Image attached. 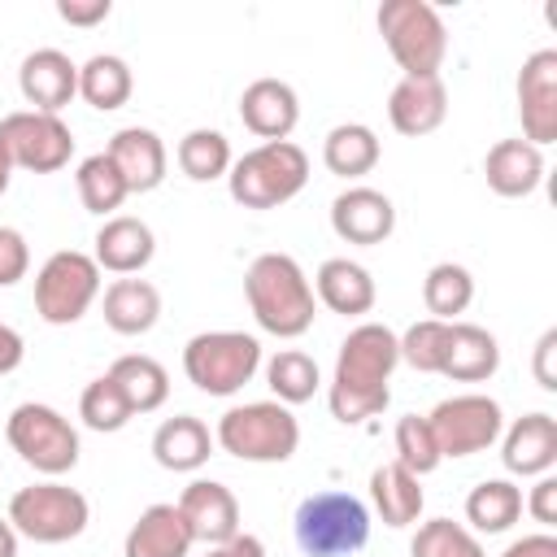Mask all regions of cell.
Segmentation results:
<instances>
[{"label":"cell","mask_w":557,"mask_h":557,"mask_svg":"<svg viewBox=\"0 0 557 557\" xmlns=\"http://www.w3.org/2000/svg\"><path fill=\"white\" fill-rule=\"evenodd\" d=\"M400 366V348H396V331L383 322H357L335 357V374L326 387V405L331 418L344 426H357L374 413L387 409L392 400V370Z\"/></svg>","instance_id":"6da1fadb"},{"label":"cell","mask_w":557,"mask_h":557,"mask_svg":"<svg viewBox=\"0 0 557 557\" xmlns=\"http://www.w3.org/2000/svg\"><path fill=\"white\" fill-rule=\"evenodd\" d=\"M244 296H248V309H252L257 326L278 335V339L305 335L313 326V318H318L313 283L300 270V261L287 257V252L252 257V265L244 274Z\"/></svg>","instance_id":"7a4b0ae2"},{"label":"cell","mask_w":557,"mask_h":557,"mask_svg":"<svg viewBox=\"0 0 557 557\" xmlns=\"http://www.w3.org/2000/svg\"><path fill=\"white\" fill-rule=\"evenodd\" d=\"M292 535L305 557H352L370 544V505L352 492H313L292 513Z\"/></svg>","instance_id":"3957f363"},{"label":"cell","mask_w":557,"mask_h":557,"mask_svg":"<svg viewBox=\"0 0 557 557\" xmlns=\"http://www.w3.org/2000/svg\"><path fill=\"white\" fill-rule=\"evenodd\" d=\"M213 444L239 461L278 466L300 448V422L278 400H248V405H231L218 418Z\"/></svg>","instance_id":"277c9868"},{"label":"cell","mask_w":557,"mask_h":557,"mask_svg":"<svg viewBox=\"0 0 557 557\" xmlns=\"http://www.w3.org/2000/svg\"><path fill=\"white\" fill-rule=\"evenodd\" d=\"M305 183H309V157L292 139L248 148L244 157L231 161V174H226L231 200L244 209H278L292 196H300Z\"/></svg>","instance_id":"5b68a950"},{"label":"cell","mask_w":557,"mask_h":557,"mask_svg":"<svg viewBox=\"0 0 557 557\" xmlns=\"http://www.w3.org/2000/svg\"><path fill=\"white\" fill-rule=\"evenodd\" d=\"M261 370V344L244 331H200L183 344V374L205 396H235Z\"/></svg>","instance_id":"8992f818"},{"label":"cell","mask_w":557,"mask_h":557,"mask_svg":"<svg viewBox=\"0 0 557 557\" xmlns=\"http://www.w3.org/2000/svg\"><path fill=\"white\" fill-rule=\"evenodd\" d=\"M374 22H379V35H383L392 61L409 78L440 74L444 52H448V30H444V17H440L435 4H426V0H383Z\"/></svg>","instance_id":"52a82bcc"},{"label":"cell","mask_w":557,"mask_h":557,"mask_svg":"<svg viewBox=\"0 0 557 557\" xmlns=\"http://www.w3.org/2000/svg\"><path fill=\"white\" fill-rule=\"evenodd\" d=\"M4 440H9V448H13L30 470H39V474H48V479L70 474V470L78 466V453H83L74 422H70L61 409L39 405V400H26V405H17V409L9 413Z\"/></svg>","instance_id":"ba28073f"},{"label":"cell","mask_w":557,"mask_h":557,"mask_svg":"<svg viewBox=\"0 0 557 557\" xmlns=\"http://www.w3.org/2000/svg\"><path fill=\"white\" fill-rule=\"evenodd\" d=\"M4 518L13 522L17 535H26L35 544H65V540H78L87 531L91 505H87V496L78 487L44 479V483L17 487Z\"/></svg>","instance_id":"9c48e42d"},{"label":"cell","mask_w":557,"mask_h":557,"mask_svg":"<svg viewBox=\"0 0 557 557\" xmlns=\"http://www.w3.org/2000/svg\"><path fill=\"white\" fill-rule=\"evenodd\" d=\"M100 296V265L78 248L52 252L35 274V313L48 326H74Z\"/></svg>","instance_id":"30bf717a"},{"label":"cell","mask_w":557,"mask_h":557,"mask_svg":"<svg viewBox=\"0 0 557 557\" xmlns=\"http://www.w3.org/2000/svg\"><path fill=\"white\" fill-rule=\"evenodd\" d=\"M431 431H435V444H440V457H474L483 448H492L505 431V413L492 396L483 392H461V396H448L440 400L431 413H426Z\"/></svg>","instance_id":"8fae6325"},{"label":"cell","mask_w":557,"mask_h":557,"mask_svg":"<svg viewBox=\"0 0 557 557\" xmlns=\"http://www.w3.org/2000/svg\"><path fill=\"white\" fill-rule=\"evenodd\" d=\"M0 144L13 161V170H30V174H57L74 157V135L61 122V113H35V109L4 113Z\"/></svg>","instance_id":"7c38bea8"},{"label":"cell","mask_w":557,"mask_h":557,"mask_svg":"<svg viewBox=\"0 0 557 557\" xmlns=\"http://www.w3.org/2000/svg\"><path fill=\"white\" fill-rule=\"evenodd\" d=\"M518 117L522 139L544 148L557 139V48H540L518 70Z\"/></svg>","instance_id":"4fadbf2b"},{"label":"cell","mask_w":557,"mask_h":557,"mask_svg":"<svg viewBox=\"0 0 557 557\" xmlns=\"http://www.w3.org/2000/svg\"><path fill=\"white\" fill-rule=\"evenodd\" d=\"M331 231L344 239V244H357V248H374L383 244L392 231H396V205L379 191V187H344L335 200H331Z\"/></svg>","instance_id":"5bb4252c"},{"label":"cell","mask_w":557,"mask_h":557,"mask_svg":"<svg viewBox=\"0 0 557 557\" xmlns=\"http://www.w3.org/2000/svg\"><path fill=\"white\" fill-rule=\"evenodd\" d=\"M17 91L35 113H61L78 96V65L61 48H35L17 65Z\"/></svg>","instance_id":"9a60e30c"},{"label":"cell","mask_w":557,"mask_h":557,"mask_svg":"<svg viewBox=\"0 0 557 557\" xmlns=\"http://www.w3.org/2000/svg\"><path fill=\"white\" fill-rule=\"evenodd\" d=\"M178 513L187 518L196 544L213 548V544H226L239 535V500L218 479H191L178 496Z\"/></svg>","instance_id":"2e32d148"},{"label":"cell","mask_w":557,"mask_h":557,"mask_svg":"<svg viewBox=\"0 0 557 557\" xmlns=\"http://www.w3.org/2000/svg\"><path fill=\"white\" fill-rule=\"evenodd\" d=\"M500 461L509 474L540 479L557 466V418L553 413H522L500 431Z\"/></svg>","instance_id":"e0dca14e"},{"label":"cell","mask_w":557,"mask_h":557,"mask_svg":"<svg viewBox=\"0 0 557 557\" xmlns=\"http://www.w3.org/2000/svg\"><path fill=\"white\" fill-rule=\"evenodd\" d=\"M239 122L261 139V144H274V139H287L300 122V96L292 83L283 78H257L244 87L239 96Z\"/></svg>","instance_id":"ac0fdd59"},{"label":"cell","mask_w":557,"mask_h":557,"mask_svg":"<svg viewBox=\"0 0 557 557\" xmlns=\"http://www.w3.org/2000/svg\"><path fill=\"white\" fill-rule=\"evenodd\" d=\"M109 161L117 165L122 183L131 196H144V191H157L165 183V165H170V152L161 144L157 131L148 126H122L113 139H109Z\"/></svg>","instance_id":"d6986e66"},{"label":"cell","mask_w":557,"mask_h":557,"mask_svg":"<svg viewBox=\"0 0 557 557\" xmlns=\"http://www.w3.org/2000/svg\"><path fill=\"white\" fill-rule=\"evenodd\" d=\"M444 117H448V87L440 74H422V78L405 74L387 96V122L409 139L431 135L435 126H444Z\"/></svg>","instance_id":"ffe728a7"},{"label":"cell","mask_w":557,"mask_h":557,"mask_svg":"<svg viewBox=\"0 0 557 557\" xmlns=\"http://www.w3.org/2000/svg\"><path fill=\"white\" fill-rule=\"evenodd\" d=\"M96 265L109 270V274H139L152 252H157V235L144 218H131V213H113L104 218V226L96 231Z\"/></svg>","instance_id":"44dd1931"},{"label":"cell","mask_w":557,"mask_h":557,"mask_svg":"<svg viewBox=\"0 0 557 557\" xmlns=\"http://www.w3.org/2000/svg\"><path fill=\"white\" fill-rule=\"evenodd\" d=\"M191 544L196 540H191V527L178 513V505L157 500L131 522V531L122 540V557H191Z\"/></svg>","instance_id":"7402d4cb"},{"label":"cell","mask_w":557,"mask_h":557,"mask_svg":"<svg viewBox=\"0 0 557 557\" xmlns=\"http://www.w3.org/2000/svg\"><path fill=\"white\" fill-rule=\"evenodd\" d=\"M483 178L505 200L531 196L544 183V148H535L527 139H500L483 157Z\"/></svg>","instance_id":"603a6c76"},{"label":"cell","mask_w":557,"mask_h":557,"mask_svg":"<svg viewBox=\"0 0 557 557\" xmlns=\"http://www.w3.org/2000/svg\"><path fill=\"white\" fill-rule=\"evenodd\" d=\"M313 296L331 309V313H344V318H361L374 309V278L366 265L348 261V257H326L313 274Z\"/></svg>","instance_id":"cb8c5ba5"},{"label":"cell","mask_w":557,"mask_h":557,"mask_svg":"<svg viewBox=\"0 0 557 557\" xmlns=\"http://www.w3.org/2000/svg\"><path fill=\"white\" fill-rule=\"evenodd\" d=\"M152 457L161 470L191 474L213 457V431L196 413H174L152 431Z\"/></svg>","instance_id":"d4e9b609"},{"label":"cell","mask_w":557,"mask_h":557,"mask_svg":"<svg viewBox=\"0 0 557 557\" xmlns=\"http://www.w3.org/2000/svg\"><path fill=\"white\" fill-rule=\"evenodd\" d=\"M500 370V344L479 322H453L448 326V352L440 374L453 383H483Z\"/></svg>","instance_id":"484cf974"},{"label":"cell","mask_w":557,"mask_h":557,"mask_svg":"<svg viewBox=\"0 0 557 557\" xmlns=\"http://www.w3.org/2000/svg\"><path fill=\"white\" fill-rule=\"evenodd\" d=\"M161 318V292L148 278H113L104 287V326L117 335H148Z\"/></svg>","instance_id":"4316f807"},{"label":"cell","mask_w":557,"mask_h":557,"mask_svg":"<svg viewBox=\"0 0 557 557\" xmlns=\"http://www.w3.org/2000/svg\"><path fill=\"white\" fill-rule=\"evenodd\" d=\"M370 505H374V513H379L387 527H413V522L422 518L426 496H422L418 474H409L405 466L387 461V466H379V470L370 474Z\"/></svg>","instance_id":"83f0119b"},{"label":"cell","mask_w":557,"mask_h":557,"mask_svg":"<svg viewBox=\"0 0 557 557\" xmlns=\"http://www.w3.org/2000/svg\"><path fill=\"white\" fill-rule=\"evenodd\" d=\"M109 379H113L117 392L126 396L131 413H152V409H161V405L170 400V374H165V366H161L157 357H148V352H126V357H117V361L109 366Z\"/></svg>","instance_id":"f1b7e54d"},{"label":"cell","mask_w":557,"mask_h":557,"mask_svg":"<svg viewBox=\"0 0 557 557\" xmlns=\"http://www.w3.org/2000/svg\"><path fill=\"white\" fill-rule=\"evenodd\" d=\"M522 518V487L513 479H483L466 496V522L474 535H505Z\"/></svg>","instance_id":"f546056e"},{"label":"cell","mask_w":557,"mask_h":557,"mask_svg":"<svg viewBox=\"0 0 557 557\" xmlns=\"http://www.w3.org/2000/svg\"><path fill=\"white\" fill-rule=\"evenodd\" d=\"M379 135L366 126V122H339V126H331L326 131V139H322V161H326V170L331 174H339V178H361V174H370L374 165H379Z\"/></svg>","instance_id":"4dcf8cb0"},{"label":"cell","mask_w":557,"mask_h":557,"mask_svg":"<svg viewBox=\"0 0 557 557\" xmlns=\"http://www.w3.org/2000/svg\"><path fill=\"white\" fill-rule=\"evenodd\" d=\"M131 91H135V74H131V65H126L122 57L96 52V57H87V61L78 65V96H83L91 109L113 113V109H122V104L131 100Z\"/></svg>","instance_id":"1f68e13d"},{"label":"cell","mask_w":557,"mask_h":557,"mask_svg":"<svg viewBox=\"0 0 557 557\" xmlns=\"http://www.w3.org/2000/svg\"><path fill=\"white\" fill-rule=\"evenodd\" d=\"M178 157V170L191 178V183H213V178H226L231 174V139L222 131H209V126H196L178 139L174 148Z\"/></svg>","instance_id":"d6a6232c"},{"label":"cell","mask_w":557,"mask_h":557,"mask_svg":"<svg viewBox=\"0 0 557 557\" xmlns=\"http://www.w3.org/2000/svg\"><path fill=\"white\" fill-rule=\"evenodd\" d=\"M474 300V274L457 261H440L426 270L422 278V305L431 318L440 322H457V313H466Z\"/></svg>","instance_id":"836d02e7"},{"label":"cell","mask_w":557,"mask_h":557,"mask_svg":"<svg viewBox=\"0 0 557 557\" xmlns=\"http://www.w3.org/2000/svg\"><path fill=\"white\" fill-rule=\"evenodd\" d=\"M265 383H270L274 400L292 409V405L313 400V392L322 387V370H318V361H313L309 352L283 348V352H274V357L265 361Z\"/></svg>","instance_id":"e575fe53"},{"label":"cell","mask_w":557,"mask_h":557,"mask_svg":"<svg viewBox=\"0 0 557 557\" xmlns=\"http://www.w3.org/2000/svg\"><path fill=\"white\" fill-rule=\"evenodd\" d=\"M74 187H78V200L87 213H100V218H113V209H122V200L131 196L117 165L109 161V152H91L78 161L74 170Z\"/></svg>","instance_id":"d590c367"},{"label":"cell","mask_w":557,"mask_h":557,"mask_svg":"<svg viewBox=\"0 0 557 557\" xmlns=\"http://www.w3.org/2000/svg\"><path fill=\"white\" fill-rule=\"evenodd\" d=\"M78 418H83V426H91V431H100V435H113V431H122L135 413H131L126 396L117 392V383H113L109 374H100V379H91V383L83 387V396H78Z\"/></svg>","instance_id":"8d00e7d4"},{"label":"cell","mask_w":557,"mask_h":557,"mask_svg":"<svg viewBox=\"0 0 557 557\" xmlns=\"http://www.w3.org/2000/svg\"><path fill=\"white\" fill-rule=\"evenodd\" d=\"M409 557H487V553L470 527H461L453 518H431L418 527Z\"/></svg>","instance_id":"74e56055"},{"label":"cell","mask_w":557,"mask_h":557,"mask_svg":"<svg viewBox=\"0 0 557 557\" xmlns=\"http://www.w3.org/2000/svg\"><path fill=\"white\" fill-rule=\"evenodd\" d=\"M448 326H453V322H440V318L413 322L405 335H396L400 361H405L409 370H418V374H440L444 352H448Z\"/></svg>","instance_id":"f35d334b"},{"label":"cell","mask_w":557,"mask_h":557,"mask_svg":"<svg viewBox=\"0 0 557 557\" xmlns=\"http://www.w3.org/2000/svg\"><path fill=\"white\" fill-rule=\"evenodd\" d=\"M396 466H405L409 474H431L444 457H440V444H435V431H431V422L422 418V413H405L400 422H396Z\"/></svg>","instance_id":"ab89813d"},{"label":"cell","mask_w":557,"mask_h":557,"mask_svg":"<svg viewBox=\"0 0 557 557\" xmlns=\"http://www.w3.org/2000/svg\"><path fill=\"white\" fill-rule=\"evenodd\" d=\"M30 270V244L22 231L13 226H0V287H13L22 283Z\"/></svg>","instance_id":"60d3db41"},{"label":"cell","mask_w":557,"mask_h":557,"mask_svg":"<svg viewBox=\"0 0 557 557\" xmlns=\"http://www.w3.org/2000/svg\"><path fill=\"white\" fill-rule=\"evenodd\" d=\"M522 509H527L540 527H557V479H553V470L531 483V496H527Z\"/></svg>","instance_id":"b9f144b4"},{"label":"cell","mask_w":557,"mask_h":557,"mask_svg":"<svg viewBox=\"0 0 557 557\" xmlns=\"http://www.w3.org/2000/svg\"><path fill=\"white\" fill-rule=\"evenodd\" d=\"M553 357H557V326H548L540 339H535V357H531V374L544 392H557V370H553Z\"/></svg>","instance_id":"7bdbcfd3"},{"label":"cell","mask_w":557,"mask_h":557,"mask_svg":"<svg viewBox=\"0 0 557 557\" xmlns=\"http://www.w3.org/2000/svg\"><path fill=\"white\" fill-rule=\"evenodd\" d=\"M113 13L109 0H57V17L70 22V26H96Z\"/></svg>","instance_id":"ee69618b"},{"label":"cell","mask_w":557,"mask_h":557,"mask_svg":"<svg viewBox=\"0 0 557 557\" xmlns=\"http://www.w3.org/2000/svg\"><path fill=\"white\" fill-rule=\"evenodd\" d=\"M500 557H557V535L553 531H535V535H522L513 540Z\"/></svg>","instance_id":"f6af8a7d"},{"label":"cell","mask_w":557,"mask_h":557,"mask_svg":"<svg viewBox=\"0 0 557 557\" xmlns=\"http://www.w3.org/2000/svg\"><path fill=\"white\" fill-rule=\"evenodd\" d=\"M22 357H26V339H22L9 322H0V379L13 374V370L22 366Z\"/></svg>","instance_id":"bcb514c9"},{"label":"cell","mask_w":557,"mask_h":557,"mask_svg":"<svg viewBox=\"0 0 557 557\" xmlns=\"http://www.w3.org/2000/svg\"><path fill=\"white\" fill-rule=\"evenodd\" d=\"M205 557H265V544H261L257 535L239 531L235 540H226V544H213Z\"/></svg>","instance_id":"7dc6e473"},{"label":"cell","mask_w":557,"mask_h":557,"mask_svg":"<svg viewBox=\"0 0 557 557\" xmlns=\"http://www.w3.org/2000/svg\"><path fill=\"white\" fill-rule=\"evenodd\" d=\"M0 557H17V531L9 518H0Z\"/></svg>","instance_id":"c3c4849f"},{"label":"cell","mask_w":557,"mask_h":557,"mask_svg":"<svg viewBox=\"0 0 557 557\" xmlns=\"http://www.w3.org/2000/svg\"><path fill=\"white\" fill-rule=\"evenodd\" d=\"M9 178H13V161H9V152H4V144H0V196L9 191Z\"/></svg>","instance_id":"681fc988"}]
</instances>
